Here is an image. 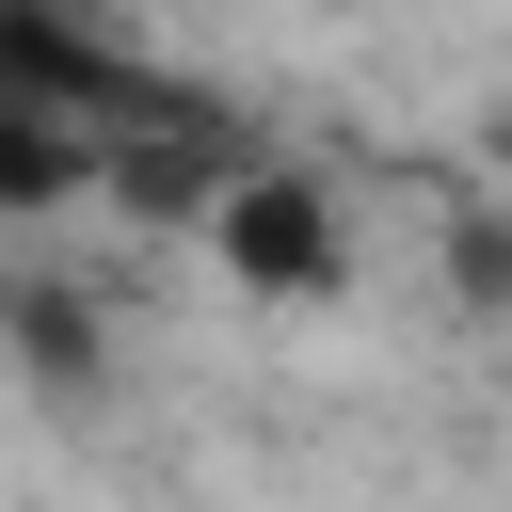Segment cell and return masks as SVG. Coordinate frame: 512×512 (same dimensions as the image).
<instances>
[{
    "label": "cell",
    "mask_w": 512,
    "mask_h": 512,
    "mask_svg": "<svg viewBox=\"0 0 512 512\" xmlns=\"http://www.w3.org/2000/svg\"><path fill=\"white\" fill-rule=\"evenodd\" d=\"M0 96L16 112H64V128H96V144H144V128H208L128 32H96L80 0H0Z\"/></svg>",
    "instance_id": "obj_1"
},
{
    "label": "cell",
    "mask_w": 512,
    "mask_h": 512,
    "mask_svg": "<svg viewBox=\"0 0 512 512\" xmlns=\"http://www.w3.org/2000/svg\"><path fill=\"white\" fill-rule=\"evenodd\" d=\"M192 240H208V272L256 288V304H320V288L352 272V224H336V192H320L304 160H240Z\"/></svg>",
    "instance_id": "obj_2"
},
{
    "label": "cell",
    "mask_w": 512,
    "mask_h": 512,
    "mask_svg": "<svg viewBox=\"0 0 512 512\" xmlns=\"http://www.w3.org/2000/svg\"><path fill=\"white\" fill-rule=\"evenodd\" d=\"M96 192H112V144L64 128V112H16V96H0V240L64 224V208H96Z\"/></svg>",
    "instance_id": "obj_3"
},
{
    "label": "cell",
    "mask_w": 512,
    "mask_h": 512,
    "mask_svg": "<svg viewBox=\"0 0 512 512\" xmlns=\"http://www.w3.org/2000/svg\"><path fill=\"white\" fill-rule=\"evenodd\" d=\"M16 368H32L48 400H80V384H96V320H80L64 288H32V272H16Z\"/></svg>",
    "instance_id": "obj_4"
},
{
    "label": "cell",
    "mask_w": 512,
    "mask_h": 512,
    "mask_svg": "<svg viewBox=\"0 0 512 512\" xmlns=\"http://www.w3.org/2000/svg\"><path fill=\"white\" fill-rule=\"evenodd\" d=\"M0 368H16V256H0Z\"/></svg>",
    "instance_id": "obj_5"
}]
</instances>
